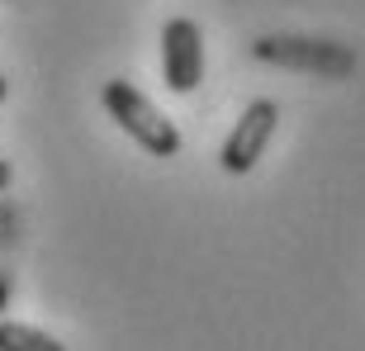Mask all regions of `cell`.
I'll list each match as a JSON object with an SVG mask.
<instances>
[{"label": "cell", "mask_w": 365, "mask_h": 351, "mask_svg": "<svg viewBox=\"0 0 365 351\" xmlns=\"http://www.w3.org/2000/svg\"><path fill=\"white\" fill-rule=\"evenodd\" d=\"M100 105L109 109V119L119 123V128L133 138L138 148H148V157H176V152H180V128L166 119V114L152 105L138 86H128V81H105Z\"/></svg>", "instance_id": "obj_1"}, {"label": "cell", "mask_w": 365, "mask_h": 351, "mask_svg": "<svg viewBox=\"0 0 365 351\" xmlns=\"http://www.w3.org/2000/svg\"><path fill=\"white\" fill-rule=\"evenodd\" d=\"M275 119H280V109L275 100H252L242 109V119L223 138V152H218V166L228 176H247L252 166L261 162V152L271 148V133H275Z\"/></svg>", "instance_id": "obj_2"}, {"label": "cell", "mask_w": 365, "mask_h": 351, "mask_svg": "<svg viewBox=\"0 0 365 351\" xmlns=\"http://www.w3.org/2000/svg\"><path fill=\"white\" fill-rule=\"evenodd\" d=\"M162 76L176 95L200 91L204 81V39H200V24L185 19V14L166 19L162 29Z\"/></svg>", "instance_id": "obj_3"}, {"label": "cell", "mask_w": 365, "mask_h": 351, "mask_svg": "<svg viewBox=\"0 0 365 351\" xmlns=\"http://www.w3.org/2000/svg\"><path fill=\"white\" fill-rule=\"evenodd\" d=\"M0 351H67L53 332H43L34 323H14V318H0Z\"/></svg>", "instance_id": "obj_4"}, {"label": "cell", "mask_w": 365, "mask_h": 351, "mask_svg": "<svg viewBox=\"0 0 365 351\" xmlns=\"http://www.w3.org/2000/svg\"><path fill=\"white\" fill-rule=\"evenodd\" d=\"M10 180H14V166L5 162V157H0V195H5V190H10Z\"/></svg>", "instance_id": "obj_5"}, {"label": "cell", "mask_w": 365, "mask_h": 351, "mask_svg": "<svg viewBox=\"0 0 365 351\" xmlns=\"http://www.w3.org/2000/svg\"><path fill=\"white\" fill-rule=\"evenodd\" d=\"M5 91H10V86H5V76H0V100H5Z\"/></svg>", "instance_id": "obj_6"}]
</instances>
